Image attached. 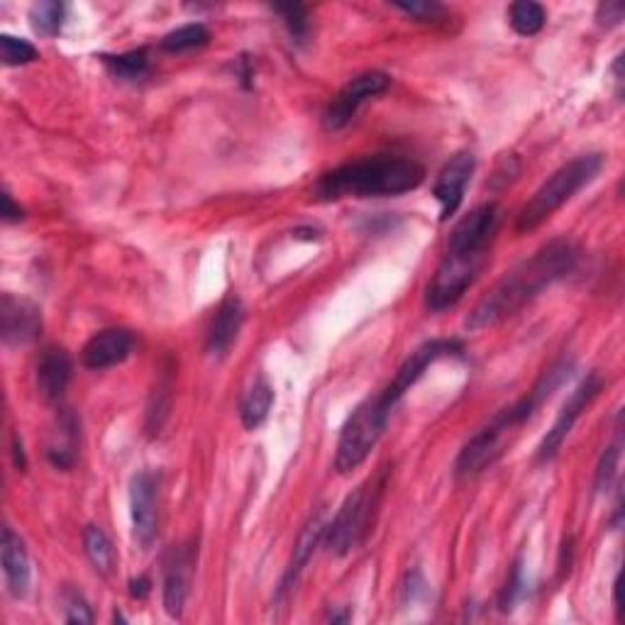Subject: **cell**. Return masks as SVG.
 <instances>
[{
  "label": "cell",
  "instance_id": "cell-1",
  "mask_svg": "<svg viewBox=\"0 0 625 625\" xmlns=\"http://www.w3.org/2000/svg\"><path fill=\"white\" fill-rule=\"evenodd\" d=\"M579 249L569 239H552L533 257H528L516 269L496 281V286L479 300L467 318V330H486L502 326L516 316L530 300H535L555 281L565 279L577 267Z\"/></svg>",
  "mask_w": 625,
  "mask_h": 625
},
{
  "label": "cell",
  "instance_id": "cell-2",
  "mask_svg": "<svg viewBox=\"0 0 625 625\" xmlns=\"http://www.w3.org/2000/svg\"><path fill=\"white\" fill-rule=\"evenodd\" d=\"M425 179L423 166L396 154L362 156L328 172L316 186L320 201H338V198H381L415 191Z\"/></svg>",
  "mask_w": 625,
  "mask_h": 625
},
{
  "label": "cell",
  "instance_id": "cell-3",
  "mask_svg": "<svg viewBox=\"0 0 625 625\" xmlns=\"http://www.w3.org/2000/svg\"><path fill=\"white\" fill-rule=\"evenodd\" d=\"M603 166L601 154H585L577 160L567 162L565 166L550 176V179L540 186L535 196L530 198L528 205L520 211L516 221L518 233H533L545 221H550L562 205H565L571 196L585 189L587 184L597 179Z\"/></svg>",
  "mask_w": 625,
  "mask_h": 625
},
{
  "label": "cell",
  "instance_id": "cell-4",
  "mask_svg": "<svg viewBox=\"0 0 625 625\" xmlns=\"http://www.w3.org/2000/svg\"><path fill=\"white\" fill-rule=\"evenodd\" d=\"M391 411L381 403L379 396L362 401L345 423L340 433L338 452H335V469L338 474H350L354 469L367 462L374 447H377L379 437L387 428Z\"/></svg>",
  "mask_w": 625,
  "mask_h": 625
},
{
  "label": "cell",
  "instance_id": "cell-5",
  "mask_svg": "<svg viewBox=\"0 0 625 625\" xmlns=\"http://www.w3.org/2000/svg\"><path fill=\"white\" fill-rule=\"evenodd\" d=\"M381 482H367L354 488L345 498V504L338 510V516L326 528V545L332 555L345 557L347 552L359 545V540L367 535L372 508L377 506L381 496Z\"/></svg>",
  "mask_w": 625,
  "mask_h": 625
},
{
  "label": "cell",
  "instance_id": "cell-6",
  "mask_svg": "<svg viewBox=\"0 0 625 625\" xmlns=\"http://www.w3.org/2000/svg\"><path fill=\"white\" fill-rule=\"evenodd\" d=\"M486 259L488 255L447 252L428 284V294H425V304H428V308L440 312L460 304L462 296L472 288L479 274H482Z\"/></svg>",
  "mask_w": 625,
  "mask_h": 625
},
{
  "label": "cell",
  "instance_id": "cell-7",
  "mask_svg": "<svg viewBox=\"0 0 625 625\" xmlns=\"http://www.w3.org/2000/svg\"><path fill=\"white\" fill-rule=\"evenodd\" d=\"M455 352H462V342H457V340L423 342V345L415 352H411V357L401 364L389 387L379 393L381 403L387 405L389 411H393L396 403L403 399L405 391H411L413 384L423 377L425 369H428L431 364H435L437 359L445 357V354H455Z\"/></svg>",
  "mask_w": 625,
  "mask_h": 625
},
{
  "label": "cell",
  "instance_id": "cell-8",
  "mask_svg": "<svg viewBox=\"0 0 625 625\" xmlns=\"http://www.w3.org/2000/svg\"><path fill=\"white\" fill-rule=\"evenodd\" d=\"M601 387H603V381H601L599 374H589V377L575 389V393L569 396L567 403L562 405L557 421L552 423V428L547 431V435L543 437V443H540V447H538V460L540 462H550L552 457L559 452V447L565 445L571 428H575L577 421L581 418V413L589 409L591 401L597 399Z\"/></svg>",
  "mask_w": 625,
  "mask_h": 625
},
{
  "label": "cell",
  "instance_id": "cell-9",
  "mask_svg": "<svg viewBox=\"0 0 625 625\" xmlns=\"http://www.w3.org/2000/svg\"><path fill=\"white\" fill-rule=\"evenodd\" d=\"M502 205L498 203H484L476 205L472 213H467L460 223L455 225L450 235V245L447 252L460 255H488V245L502 223Z\"/></svg>",
  "mask_w": 625,
  "mask_h": 625
},
{
  "label": "cell",
  "instance_id": "cell-10",
  "mask_svg": "<svg viewBox=\"0 0 625 625\" xmlns=\"http://www.w3.org/2000/svg\"><path fill=\"white\" fill-rule=\"evenodd\" d=\"M391 86V79L381 71H367V74L354 76L345 89H342L335 101L330 103L326 116H322V122L330 132H338L345 128V125L354 118V113L359 110L362 103H367L369 98L379 96Z\"/></svg>",
  "mask_w": 625,
  "mask_h": 625
},
{
  "label": "cell",
  "instance_id": "cell-11",
  "mask_svg": "<svg viewBox=\"0 0 625 625\" xmlns=\"http://www.w3.org/2000/svg\"><path fill=\"white\" fill-rule=\"evenodd\" d=\"M508 433H510L508 425L502 421V415L496 413L494 421L488 423L486 428L479 431L472 440L462 447V452L457 457L455 464L457 476H474L479 472H484V469L502 455V447Z\"/></svg>",
  "mask_w": 625,
  "mask_h": 625
},
{
  "label": "cell",
  "instance_id": "cell-12",
  "mask_svg": "<svg viewBox=\"0 0 625 625\" xmlns=\"http://www.w3.org/2000/svg\"><path fill=\"white\" fill-rule=\"evenodd\" d=\"M42 332V312L33 300L3 294L0 300V335L5 345H30Z\"/></svg>",
  "mask_w": 625,
  "mask_h": 625
},
{
  "label": "cell",
  "instance_id": "cell-13",
  "mask_svg": "<svg viewBox=\"0 0 625 625\" xmlns=\"http://www.w3.org/2000/svg\"><path fill=\"white\" fill-rule=\"evenodd\" d=\"M132 533L142 547H150L160 526V508H156V479L150 472H140L130 486Z\"/></svg>",
  "mask_w": 625,
  "mask_h": 625
},
{
  "label": "cell",
  "instance_id": "cell-14",
  "mask_svg": "<svg viewBox=\"0 0 625 625\" xmlns=\"http://www.w3.org/2000/svg\"><path fill=\"white\" fill-rule=\"evenodd\" d=\"M474 166H476L474 156L469 152H460L443 166L440 174H437L433 196L437 198V203H440L443 208L440 221H450V217L457 213V208L462 205V198L467 191V184L474 174Z\"/></svg>",
  "mask_w": 625,
  "mask_h": 625
},
{
  "label": "cell",
  "instance_id": "cell-15",
  "mask_svg": "<svg viewBox=\"0 0 625 625\" xmlns=\"http://www.w3.org/2000/svg\"><path fill=\"white\" fill-rule=\"evenodd\" d=\"M134 335L125 328L101 330L93 335L81 352V362L86 369H108L125 362L132 354Z\"/></svg>",
  "mask_w": 625,
  "mask_h": 625
},
{
  "label": "cell",
  "instance_id": "cell-16",
  "mask_svg": "<svg viewBox=\"0 0 625 625\" xmlns=\"http://www.w3.org/2000/svg\"><path fill=\"white\" fill-rule=\"evenodd\" d=\"M191 569H193V547L174 550L164 567V609L172 618H181L186 597H189Z\"/></svg>",
  "mask_w": 625,
  "mask_h": 625
},
{
  "label": "cell",
  "instance_id": "cell-17",
  "mask_svg": "<svg viewBox=\"0 0 625 625\" xmlns=\"http://www.w3.org/2000/svg\"><path fill=\"white\" fill-rule=\"evenodd\" d=\"M74 364H71L69 352L64 347H47L42 350L37 362V389L45 401H59L64 396Z\"/></svg>",
  "mask_w": 625,
  "mask_h": 625
},
{
  "label": "cell",
  "instance_id": "cell-18",
  "mask_svg": "<svg viewBox=\"0 0 625 625\" xmlns=\"http://www.w3.org/2000/svg\"><path fill=\"white\" fill-rule=\"evenodd\" d=\"M0 557H3V571L8 581L10 597L23 599L30 589V557L23 538L15 535L13 530H3V540H0Z\"/></svg>",
  "mask_w": 625,
  "mask_h": 625
},
{
  "label": "cell",
  "instance_id": "cell-19",
  "mask_svg": "<svg viewBox=\"0 0 625 625\" xmlns=\"http://www.w3.org/2000/svg\"><path fill=\"white\" fill-rule=\"evenodd\" d=\"M243 322H245L243 300H239L237 296H227L221 304V308H217L211 332H208V342H205L208 354L221 357V354L231 350L239 328H243Z\"/></svg>",
  "mask_w": 625,
  "mask_h": 625
},
{
  "label": "cell",
  "instance_id": "cell-20",
  "mask_svg": "<svg viewBox=\"0 0 625 625\" xmlns=\"http://www.w3.org/2000/svg\"><path fill=\"white\" fill-rule=\"evenodd\" d=\"M326 520H322V516H312L306 528L300 530V535H298V543L294 547V557H291L288 562V567H286V575L284 579H281V587H279V599L284 597V593H288L291 589H294V585L298 581L300 577V571L306 569V565L310 562L312 557V552L318 550V545L326 540Z\"/></svg>",
  "mask_w": 625,
  "mask_h": 625
},
{
  "label": "cell",
  "instance_id": "cell-21",
  "mask_svg": "<svg viewBox=\"0 0 625 625\" xmlns=\"http://www.w3.org/2000/svg\"><path fill=\"white\" fill-rule=\"evenodd\" d=\"M274 405V389L269 387L267 379H257L249 391L245 393L243 405H239V418L247 431H257L267 421L269 411Z\"/></svg>",
  "mask_w": 625,
  "mask_h": 625
},
{
  "label": "cell",
  "instance_id": "cell-22",
  "mask_svg": "<svg viewBox=\"0 0 625 625\" xmlns=\"http://www.w3.org/2000/svg\"><path fill=\"white\" fill-rule=\"evenodd\" d=\"M83 550H86V557L98 575H110L113 567H116V550H113L110 538L103 533V528L86 526V530H83Z\"/></svg>",
  "mask_w": 625,
  "mask_h": 625
},
{
  "label": "cell",
  "instance_id": "cell-23",
  "mask_svg": "<svg viewBox=\"0 0 625 625\" xmlns=\"http://www.w3.org/2000/svg\"><path fill=\"white\" fill-rule=\"evenodd\" d=\"M508 17L514 33L520 37H533L545 27V8L533 3V0H520V3L510 5Z\"/></svg>",
  "mask_w": 625,
  "mask_h": 625
},
{
  "label": "cell",
  "instance_id": "cell-24",
  "mask_svg": "<svg viewBox=\"0 0 625 625\" xmlns=\"http://www.w3.org/2000/svg\"><path fill=\"white\" fill-rule=\"evenodd\" d=\"M169 405H172V369H164L162 377L156 379V387H154L152 401H150V411H148L150 435H160L166 415H169Z\"/></svg>",
  "mask_w": 625,
  "mask_h": 625
},
{
  "label": "cell",
  "instance_id": "cell-25",
  "mask_svg": "<svg viewBox=\"0 0 625 625\" xmlns=\"http://www.w3.org/2000/svg\"><path fill=\"white\" fill-rule=\"evenodd\" d=\"M208 39H211L208 27L201 23H191V25H184V27L174 30V33L166 35L162 39V49L164 51H189V49L208 45Z\"/></svg>",
  "mask_w": 625,
  "mask_h": 625
},
{
  "label": "cell",
  "instance_id": "cell-26",
  "mask_svg": "<svg viewBox=\"0 0 625 625\" xmlns=\"http://www.w3.org/2000/svg\"><path fill=\"white\" fill-rule=\"evenodd\" d=\"M64 13H67L64 5L55 3V0H45V3L33 5V10H30V20H33L35 33L51 37L61 30V23H64Z\"/></svg>",
  "mask_w": 625,
  "mask_h": 625
},
{
  "label": "cell",
  "instance_id": "cell-27",
  "mask_svg": "<svg viewBox=\"0 0 625 625\" xmlns=\"http://www.w3.org/2000/svg\"><path fill=\"white\" fill-rule=\"evenodd\" d=\"M103 59H106V64L113 74L120 79H138L144 74V71H148V64H150L148 49H132V51H125V55L103 57Z\"/></svg>",
  "mask_w": 625,
  "mask_h": 625
},
{
  "label": "cell",
  "instance_id": "cell-28",
  "mask_svg": "<svg viewBox=\"0 0 625 625\" xmlns=\"http://www.w3.org/2000/svg\"><path fill=\"white\" fill-rule=\"evenodd\" d=\"M274 13L284 20V25L288 30V35L294 37V42L304 45L308 33H310V20L308 10L298 3H286V5H274Z\"/></svg>",
  "mask_w": 625,
  "mask_h": 625
},
{
  "label": "cell",
  "instance_id": "cell-29",
  "mask_svg": "<svg viewBox=\"0 0 625 625\" xmlns=\"http://www.w3.org/2000/svg\"><path fill=\"white\" fill-rule=\"evenodd\" d=\"M0 59H3L5 67H23L37 59V49L27 39L0 35Z\"/></svg>",
  "mask_w": 625,
  "mask_h": 625
},
{
  "label": "cell",
  "instance_id": "cell-30",
  "mask_svg": "<svg viewBox=\"0 0 625 625\" xmlns=\"http://www.w3.org/2000/svg\"><path fill=\"white\" fill-rule=\"evenodd\" d=\"M618 462H621V445L616 443L606 447V452L601 455V462L597 469V492H609L611 484L616 482Z\"/></svg>",
  "mask_w": 625,
  "mask_h": 625
},
{
  "label": "cell",
  "instance_id": "cell-31",
  "mask_svg": "<svg viewBox=\"0 0 625 625\" xmlns=\"http://www.w3.org/2000/svg\"><path fill=\"white\" fill-rule=\"evenodd\" d=\"M393 8H399L401 13L411 15L421 23H440L445 17V8L435 0H411V3H393Z\"/></svg>",
  "mask_w": 625,
  "mask_h": 625
},
{
  "label": "cell",
  "instance_id": "cell-32",
  "mask_svg": "<svg viewBox=\"0 0 625 625\" xmlns=\"http://www.w3.org/2000/svg\"><path fill=\"white\" fill-rule=\"evenodd\" d=\"M64 603H67V616H64L67 623H71V625H89V623H93L91 606H89L86 599H83L79 591L67 589Z\"/></svg>",
  "mask_w": 625,
  "mask_h": 625
},
{
  "label": "cell",
  "instance_id": "cell-33",
  "mask_svg": "<svg viewBox=\"0 0 625 625\" xmlns=\"http://www.w3.org/2000/svg\"><path fill=\"white\" fill-rule=\"evenodd\" d=\"M625 17V5L618 3V0H606L597 8V23L599 27H618Z\"/></svg>",
  "mask_w": 625,
  "mask_h": 625
},
{
  "label": "cell",
  "instance_id": "cell-34",
  "mask_svg": "<svg viewBox=\"0 0 625 625\" xmlns=\"http://www.w3.org/2000/svg\"><path fill=\"white\" fill-rule=\"evenodd\" d=\"M520 591H523V577H520V562H516L514 575H510L508 585L504 589V597H502V609L504 611H508L510 606H514L516 599L520 597Z\"/></svg>",
  "mask_w": 625,
  "mask_h": 625
},
{
  "label": "cell",
  "instance_id": "cell-35",
  "mask_svg": "<svg viewBox=\"0 0 625 625\" xmlns=\"http://www.w3.org/2000/svg\"><path fill=\"white\" fill-rule=\"evenodd\" d=\"M25 217V211L20 205H15L13 201V196H10L8 191L3 193V221L8 223H15V221H23Z\"/></svg>",
  "mask_w": 625,
  "mask_h": 625
},
{
  "label": "cell",
  "instance_id": "cell-36",
  "mask_svg": "<svg viewBox=\"0 0 625 625\" xmlns=\"http://www.w3.org/2000/svg\"><path fill=\"white\" fill-rule=\"evenodd\" d=\"M152 589V581L148 577H138L130 581V597L132 599H148V593Z\"/></svg>",
  "mask_w": 625,
  "mask_h": 625
},
{
  "label": "cell",
  "instance_id": "cell-37",
  "mask_svg": "<svg viewBox=\"0 0 625 625\" xmlns=\"http://www.w3.org/2000/svg\"><path fill=\"white\" fill-rule=\"evenodd\" d=\"M13 457H15V467L20 469V472H23V469L27 467V460H25V450H23V440H20V437H17V435L13 437Z\"/></svg>",
  "mask_w": 625,
  "mask_h": 625
},
{
  "label": "cell",
  "instance_id": "cell-38",
  "mask_svg": "<svg viewBox=\"0 0 625 625\" xmlns=\"http://www.w3.org/2000/svg\"><path fill=\"white\" fill-rule=\"evenodd\" d=\"M352 618V613L345 611V613H330V621L332 623H347Z\"/></svg>",
  "mask_w": 625,
  "mask_h": 625
}]
</instances>
